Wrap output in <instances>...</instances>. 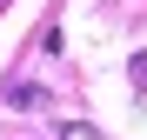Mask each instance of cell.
<instances>
[{
  "label": "cell",
  "instance_id": "1",
  "mask_svg": "<svg viewBox=\"0 0 147 140\" xmlns=\"http://www.w3.org/2000/svg\"><path fill=\"white\" fill-rule=\"evenodd\" d=\"M134 87L147 93V54H134Z\"/></svg>",
  "mask_w": 147,
  "mask_h": 140
}]
</instances>
